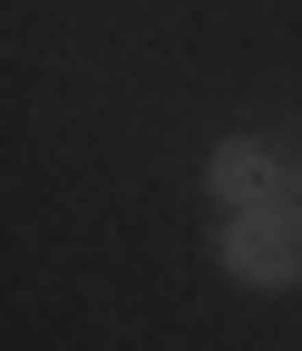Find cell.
I'll use <instances>...</instances> for the list:
<instances>
[{"instance_id": "7a4b0ae2", "label": "cell", "mask_w": 302, "mask_h": 351, "mask_svg": "<svg viewBox=\"0 0 302 351\" xmlns=\"http://www.w3.org/2000/svg\"><path fill=\"white\" fill-rule=\"evenodd\" d=\"M205 195L225 205V215L273 205V195H302V137H273V127L214 137V147H205Z\"/></svg>"}, {"instance_id": "6da1fadb", "label": "cell", "mask_w": 302, "mask_h": 351, "mask_svg": "<svg viewBox=\"0 0 302 351\" xmlns=\"http://www.w3.org/2000/svg\"><path fill=\"white\" fill-rule=\"evenodd\" d=\"M214 263H225L244 293H292V283H302V195H273V205L225 215Z\"/></svg>"}]
</instances>
